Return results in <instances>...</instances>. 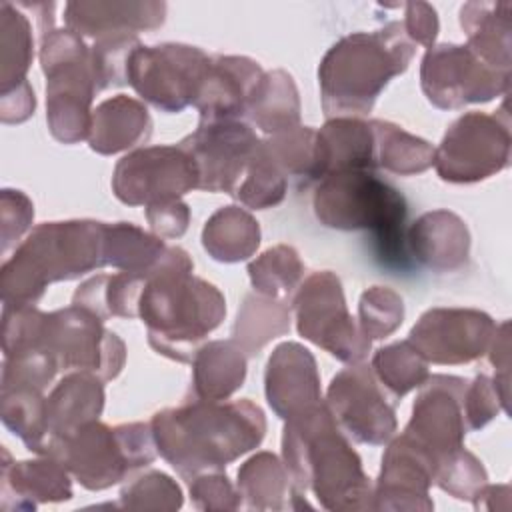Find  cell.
<instances>
[{"mask_svg": "<svg viewBox=\"0 0 512 512\" xmlns=\"http://www.w3.org/2000/svg\"><path fill=\"white\" fill-rule=\"evenodd\" d=\"M160 456L184 478L224 470L254 450L266 434V418L252 400H188L150 420Z\"/></svg>", "mask_w": 512, "mask_h": 512, "instance_id": "obj_1", "label": "cell"}, {"mask_svg": "<svg viewBox=\"0 0 512 512\" xmlns=\"http://www.w3.org/2000/svg\"><path fill=\"white\" fill-rule=\"evenodd\" d=\"M192 270L188 252L168 246L158 264L144 274L136 308L146 324L148 344L176 362H192L198 344L226 316L222 292Z\"/></svg>", "mask_w": 512, "mask_h": 512, "instance_id": "obj_2", "label": "cell"}, {"mask_svg": "<svg viewBox=\"0 0 512 512\" xmlns=\"http://www.w3.org/2000/svg\"><path fill=\"white\" fill-rule=\"evenodd\" d=\"M282 458L294 490L300 494L312 490L322 508L372 510L370 478L324 400L286 420Z\"/></svg>", "mask_w": 512, "mask_h": 512, "instance_id": "obj_3", "label": "cell"}, {"mask_svg": "<svg viewBox=\"0 0 512 512\" xmlns=\"http://www.w3.org/2000/svg\"><path fill=\"white\" fill-rule=\"evenodd\" d=\"M30 348L48 352L60 370H86L104 382L114 380L126 362V346L118 334L106 330L104 320L82 306L42 312L32 304H4V356Z\"/></svg>", "mask_w": 512, "mask_h": 512, "instance_id": "obj_4", "label": "cell"}, {"mask_svg": "<svg viewBox=\"0 0 512 512\" xmlns=\"http://www.w3.org/2000/svg\"><path fill=\"white\" fill-rule=\"evenodd\" d=\"M414 50L402 22L340 38L318 68L324 114L328 118L366 116L388 82L406 72Z\"/></svg>", "mask_w": 512, "mask_h": 512, "instance_id": "obj_5", "label": "cell"}, {"mask_svg": "<svg viewBox=\"0 0 512 512\" xmlns=\"http://www.w3.org/2000/svg\"><path fill=\"white\" fill-rule=\"evenodd\" d=\"M106 222L66 220L38 224L0 270L4 304H36L48 284L80 278L104 260Z\"/></svg>", "mask_w": 512, "mask_h": 512, "instance_id": "obj_6", "label": "cell"}, {"mask_svg": "<svg viewBox=\"0 0 512 512\" xmlns=\"http://www.w3.org/2000/svg\"><path fill=\"white\" fill-rule=\"evenodd\" d=\"M314 214L336 230H370L382 264L408 270L404 196L374 170H350L322 178L314 192Z\"/></svg>", "mask_w": 512, "mask_h": 512, "instance_id": "obj_7", "label": "cell"}, {"mask_svg": "<svg viewBox=\"0 0 512 512\" xmlns=\"http://www.w3.org/2000/svg\"><path fill=\"white\" fill-rule=\"evenodd\" d=\"M150 424L130 422L114 428L92 420L48 440L46 454L56 458L86 490H106L132 470L156 458Z\"/></svg>", "mask_w": 512, "mask_h": 512, "instance_id": "obj_8", "label": "cell"}, {"mask_svg": "<svg viewBox=\"0 0 512 512\" xmlns=\"http://www.w3.org/2000/svg\"><path fill=\"white\" fill-rule=\"evenodd\" d=\"M40 64L46 76V122L62 144L90 136L92 98L98 92L90 48L68 28H52L40 40Z\"/></svg>", "mask_w": 512, "mask_h": 512, "instance_id": "obj_9", "label": "cell"}, {"mask_svg": "<svg viewBox=\"0 0 512 512\" xmlns=\"http://www.w3.org/2000/svg\"><path fill=\"white\" fill-rule=\"evenodd\" d=\"M510 116L506 104L496 114L466 112L450 124L438 148L434 168L444 182L472 184L510 164Z\"/></svg>", "mask_w": 512, "mask_h": 512, "instance_id": "obj_10", "label": "cell"}, {"mask_svg": "<svg viewBox=\"0 0 512 512\" xmlns=\"http://www.w3.org/2000/svg\"><path fill=\"white\" fill-rule=\"evenodd\" d=\"M296 330L302 338L320 346L346 364L364 362L370 342L346 308L340 278L330 272L310 274L292 300Z\"/></svg>", "mask_w": 512, "mask_h": 512, "instance_id": "obj_11", "label": "cell"}, {"mask_svg": "<svg viewBox=\"0 0 512 512\" xmlns=\"http://www.w3.org/2000/svg\"><path fill=\"white\" fill-rule=\"evenodd\" d=\"M212 58L188 44L138 46L128 60L126 82L154 108L174 114L194 104Z\"/></svg>", "mask_w": 512, "mask_h": 512, "instance_id": "obj_12", "label": "cell"}, {"mask_svg": "<svg viewBox=\"0 0 512 512\" xmlns=\"http://www.w3.org/2000/svg\"><path fill=\"white\" fill-rule=\"evenodd\" d=\"M420 86L436 108L458 110L508 94L510 70L488 66L466 44H434L422 58Z\"/></svg>", "mask_w": 512, "mask_h": 512, "instance_id": "obj_13", "label": "cell"}, {"mask_svg": "<svg viewBox=\"0 0 512 512\" xmlns=\"http://www.w3.org/2000/svg\"><path fill=\"white\" fill-rule=\"evenodd\" d=\"M198 188V170L180 146H142L122 156L112 174L114 196L128 206L180 200Z\"/></svg>", "mask_w": 512, "mask_h": 512, "instance_id": "obj_14", "label": "cell"}, {"mask_svg": "<svg viewBox=\"0 0 512 512\" xmlns=\"http://www.w3.org/2000/svg\"><path fill=\"white\" fill-rule=\"evenodd\" d=\"M326 404L336 424L356 442L380 446L396 432V410L382 384L364 362L340 370L326 392Z\"/></svg>", "mask_w": 512, "mask_h": 512, "instance_id": "obj_15", "label": "cell"}, {"mask_svg": "<svg viewBox=\"0 0 512 512\" xmlns=\"http://www.w3.org/2000/svg\"><path fill=\"white\" fill-rule=\"evenodd\" d=\"M260 138L242 120L200 122L178 142L196 164L198 188L206 192H236Z\"/></svg>", "mask_w": 512, "mask_h": 512, "instance_id": "obj_16", "label": "cell"}, {"mask_svg": "<svg viewBox=\"0 0 512 512\" xmlns=\"http://www.w3.org/2000/svg\"><path fill=\"white\" fill-rule=\"evenodd\" d=\"M496 322L476 308H430L408 334V342L430 364L456 366L484 356Z\"/></svg>", "mask_w": 512, "mask_h": 512, "instance_id": "obj_17", "label": "cell"}, {"mask_svg": "<svg viewBox=\"0 0 512 512\" xmlns=\"http://www.w3.org/2000/svg\"><path fill=\"white\" fill-rule=\"evenodd\" d=\"M468 380L432 374L420 386L412 406V418L404 434L422 446L438 462L464 442L466 422L462 400Z\"/></svg>", "mask_w": 512, "mask_h": 512, "instance_id": "obj_18", "label": "cell"}, {"mask_svg": "<svg viewBox=\"0 0 512 512\" xmlns=\"http://www.w3.org/2000/svg\"><path fill=\"white\" fill-rule=\"evenodd\" d=\"M436 460L404 432L390 442L372 488V510H432Z\"/></svg>", "mask_w": 512, "mask_h": 512, "instance_id": "obj_19", "label": "cell"}, {"mask_svg": "<svg viewBox=\"0 0 512 512\" xmlns=\"http://www.w3.org/2000/svg\"><path fill=\"white\" fill-rule=\"evenodd\" d=\"M264 392L268 406L284 422L320 404V376L312 352L298 342L278 344L266 362Z\"/></svg>", "mask_w": 512, "mask_h": 512, "instance_id": "obj_20", "label": "cell"}, {"mask_svg": "<svg viewBox=\"0 0 512 512\" xmlns=\"http://www.w3.org/2000/svg\"><path fill=\"white\" fill-rule=\"evenodd\" d=\"M262 74V66L246 56L212 58L194 100L200 122L240 120Z\"/></svg>", "mask_w": 512, "mask_h": 512, "instance_id": "obj_21", "label": "cell"}, {"mask_svg": "<svg viewBox=\"0 0 512 512\" xmlns=\"http://www.w3.org/2000/svg\"><path fill=\"white\" fill-rule=\"evenodd\" d=\"M0 496L2 510H34L42 502L70 500V472L48 454L12 462L8 450L2 448Z\"/></svg>", "mask_w": 512, "mask_h": 512, "instance_id": "obj_22", "label": "cell"}, {"mask_svg": "<svg viewBox=\"0 0 512 512\" xmlns=\"http://www.w3.org/2000/svg\"><path fill=\"white\" fill-rule=\"evenodd\" d=\"M406 246L412 262L436 272H454L468 260L470 232L458 214L430 210L406 228Z\"/></svg>", "mask_w": 512, "mask_h": 512, "instance_id": "obj_23", "label": "cell"}, {"mask_svg": "<svg viewBox=\"0 0 512 512\" xmlns=\"http://www.w3.org/2000/svg\"><path fill=\"white\" fill-rule=\"evenodd\" d=\"M376 168V138L370 120L336 116L316 130L314 182L338 172H376Z\"/></svg>", "mask_w": 512, "mask_h": 512, "instance_id": "obj_24", "label": "cell"}, {"mask_svg": "<svg viewBox=\"0 0 512 512\" xmlns=\"http://www.w3.org/2000/svg\"><path fill=\"white\" fill-rule=\"evenodd\" d=\"M164 2H68L66 28L78 36L102 38L110 34H136L164 24Z\"/></svg>", "mask_w": 512, "mask_h": 512, "instance_id": "obj_25", "label": "cell"}, {"mask_svg": "<svg viewBox=\"0 0 512 512\" xmlns=\"http://www.w3.org/2000/svg\"><path fill=\"white\" fill-rule=\"evenodd\" d=\"M152 134L148 108L130 96H112L92 110L88 144L98 154H116L146 142Z\"/></svg>", "mask_w": 512, "mask_h": 512, "instance_id": "obj_26", "label": "cell"}, {"mask_svg": "<svg viewBox=\"0 0 512 512\" xmlns=\"http://www.w3.org/2000/svg\"><path fill=\"white\" fill-rule=\"evenodd\" d=\"M104 380L92 372L66 374L46 398L48 440L98 420L104 408Z\"/></svg>", "mask_w": 512, "mask_h": 512, "instance_id": "obj_27", "label": "cell"}, {"mask_svg": "<svg viewBox=\"0 0 512 512\" xmlns=\"http://www.w3.org/2000/svg\"><path fill=\"white\" fill-rule=\"evenodd\" d=\"M236 488L250 510H300L312 508L296 492L284 462L272 452H258L238 468Z\"/></svg>", "mask_w": 512, "mask_h": 512, "instance_id": "obj_28", "label": "cell"}, {"mask_svg": "<svg viewBox=\"0 0 512 512\" xmlns=\"http://www.w3.org/2000/svg\"><path fill=\"white\" fill-rule=\"evenodd\" d=\"M512 2H466L460 8V26L468 48L488 66L510 70Z\"/></svg>", "mask_w": 512, "mask_h": 512, "instance_id": "obj_29", "label": "cell"}, {"mask_svg": "<svg viewBox=\"0 0 512 512\" xmlns=\"http://www.w3.org/2000/svg\"><path fill=\"white\" fill-rule=\"evenodd\" d=\"M246 358L232 338L202 344L192 358V396L228 400L244 384Z\"/></svg>", "mask_w": 512, "mask_h": 512, "instance_id": "obj_30", "label": "cell"}, {"mask_svg": "<svg viewBox=\"0 0 512 512\" xmlns=\"http://www.w3.org/2000/svg\"><path fill=\"white\" fill-rule=\"evenodd\" d=\"M246 116L268 136L300 126V98L286 70L264 72L248 100Z\"/></svg>", "mask_w": 512, "mask_h": 512, "instance_id": "obj_31", "label": "cell"}, {"mask_svg": "<svg viewBox=\"0 0 512 512\" xmlns=\"http://www.w3.org/2000/svg\"><path fill=\"white\" fill-rule=\"evenodd\" d=\"M202 246L216 262L234 264L248 260L260 246V226L248 210L222 206L206 220Z\"/></svg>", "mask_w": 512, "mask_h": 512, "instance_id": "obj_32", "label": "cell"}, {"mask_svg": "<svg viewBox=\"0 0 512 512\" xmlns=\"http://www.w3.org/2000/svg\"><path fill=\"white\" fill-rule=\"evenodd\" d=\"M288 330L290 308L280 298L250 292L238 308L232 340L246 356H256L268 342L284 336Z\"/></svg>", "mask_w": 512, "mask_h": 512, "instance_id": "obj_33", "label": "cell"}, {"mask_svg": "<svg viewBox=\"0 0 512 512\" xmlns=\"http://www.w3.org/2000/svg\"><path fill=\"white\" fill-rule=\"evenodd\" d=\"M0 418L30 452L38 456L46 454L48 424L46 398L42 396V390L26 386L0 388Z\"/></svg>", "mask_w": 512, "mask_h": 512, "instance_id": "obj_34", "label": "cell"}, {"mask_svg": "<svg viewBox=\"0 0 512 512\" xmlns=\"http://www.w3.org/2000/svg\"><path fill=\"white\" fill-rule=\"evenodd\" d=\"M376 138V164L392 174L412 176L434 164V146L386 120H370Z\"/></svg>", "mask_w": 512, "mask_h": 512, "instance_id": "obj_35", "label": "cell"}, {"mask_svg": "<svg viewBox=\"0 0 512 512\" xmlns=\"http://www.w3.org/2000/svg\"><path fill=\"white\" fill-rule=\"evenodd\" d=\"M160 236L142 230L132 222L106 224L104 228V260L106 266L124 272H148L166 252Z\"/></svg>", "mask_w": 512, "mask_h": 512, "instance_id": "obj_36", "label": "cell"}, {"mask_svg": "<svg viewBox=\"0 0 512 512\" xmlns=\"http://www.w3.org/2000/svg\"><path fill=\"white\" fill-rule=\"evenodd\" d=\"M32 26L20 6L0 4V92L26 82L32 62Z\"/></svg>", "mask_w": 512, "mask_h": 512, "instance_id": "obj_37", "label": "cell"}, {"mask_svg": "<svg viewBox=\"0 0 512 512\" xmlns=\"http://www.w3.org/2000/svg\"><path fill=\"white\" fill-rule=\"evenodd\" d=\"M372 372L378 382L400 400L410 390L420 388L430 376L426 358L408 342H394L378 348L372 356Z\"/></svg>", "mask_w": 512, "mask_h": 512, "instance_id": "obj_38", "label": "cell"}, {"mask_svg": "<svg viewBox=\"0 0 512 512\" xmlns=\"http://www.w3.org/2000/svg\"><path fill=\"white\" fill-rule=\"evenodd\" d=\"M302 274L304 264L298 252L288 244L272 246L248 264L254 292L280 300L298 288Z\"/></svg>", "mask_w": 512, "mask_h": 512, "instance_id": "obj_39", "label": "cell"}, {"mask_svg": "<svg viewBox=\"0 0 512 512\" xmlns=\"http://www.w3.org/2000/svg\"><path fill=\"white\" fill-rule=\"evenodd\" d=\"M264 150L284 172L286 178H294L296 186H308L314 182V158H316V130L310 126H296L292 130L272 134L260 140Z\"/></svg>", "mask_w": 512, "mask_h": 512, "instance_id": "obj_40", "label": "cell"}, {"mask_svg": "<svg viewBox=\"0 0 512 512\" xmlns=\"http://www.w3.org/2000/svg\"><path fill=\"white\" fill-rule=\"evenodd\" d=\"M288 190V178L258 142L254 156L244 172L242 182L238 184L234 196L252 210H264L280 204Z\"/></svg>", "mask_w": 512, "mask_h": 512, "instance_id": "obj_41", "label": "cell"}, {"mask_svg": "<svg viewBox=\"0 0 512 512\" xmlns=\"http://www.w3.org/2000/svg\"><path fill=\"white\" fill-rule=\"evenodd\" d=\"M404 320V302L388 286H372L358 302V326L368 340H382Z\"/></svg>", "mask_w": 512, "mask_h": 512, "instance_id": "obj_42", "label": "cell"}, {"mask_svg": "<svg viewBox=\"0 0 512 512\" xmlns=\"http://www.w3.org/2000/svg\"><path fill=\"white\" fill-rule=\"evenodd\" d=\"M142 46L136 34H110L102 36L90 46L92 74L96 80V90H106L110 86H124L126 68L130 54Z\"/></svg>", "mask_w": 512, "mask_h": 512, "instance_id": "obj_43", "label": "cell"}, {"mask_svg": "<svg viewBox=\"0 0 512 512\" xmlns=\"http://www.w3.org/2000/svg\"><path fill=\"white\" fill-rule=\"evenodd\" d=\"M180 486L164 472L150 470L120 490V506L124 510H156L172 512L182 506Z\"/></svg>", "mask_w": 512, "mask_h": 512, "instance_id": "obj_44", "label": "cell"}, {"mask_svg": "<svg viewBox=\"0 0 512 512\" xmlns=\"http://www.w3.org/2000/svg\"><path fill=\"white\" fill-rule=\"evenodd\" d=\"M482 462L464 446L444 456L434 474V484L458 500H474V496L488 484Z\"/></svg>", "mask_w": 512, "mask_h": 512, "instance_id": "obj_45", "label": "cell"}, {"mask_svg": "<svg viewBox=\"0 0 512 512\" xmlns=\"http://www.w3.org/2000/svg\"><path fill=\"white\" fill-rule=\"evenodd\" d=\"M192 504L198 510H236L242 504L238 488L232 486L222 470L202 472L188 480Z\"/></svg>", "mask_w": 512, "mask_h": 512, "instance_id": "obj_46", "label": "cell"}, {"mask_svg": "<svg viewBox=\"0 0 512 512\" xmlns=\"http://www.w3.org/2000/svg\"><path fill=\"white\" fill-rule=\"evenodd\" d=\"M500 408L508 410L492 378H488L486 374H480L466 384L462 410H464V422L468 432L484 428L498 414Z\"/></svg>", "mask_w": 512, "mask_h": 512, "instance_id": "obj_47", "label": "cell"}, {"mask_svg": "<svg viewBox=\"0 0 512 512\" xmlns=\"http://www.w3.org/2000/svg\"><path fill=\"white\" fill-rule=\"evenodd\" d=\"M34 218V204L32 200L12 188H4L0 194V240L2 252H8L20 236L30 228Z\"/></svg>", "mask_w": 512, "mask_h": 512, "instance_id": "obj_48", "label": "cell"}, {"mask_svg": "<svg viewBox=\"0 0 512 512\" xmlns=\"http://www.w3.org/2000/svg\"><path fill=\"white\" fill-rule=\"evenodd\" d=\"M146 220L152 234L164 238H180L190 224V208L182 200H168L146 206Z\"/></svg>", "mask_w": 512, "mask_h": 512, "instance_id": "obj_49", "label": "cell"}, {"mask_svg": "<svg viewBox=\"0 0 512 512\" xmlns=\"http://www.w3.org/2000/svg\"><path fill=\"white\" fill-rule=\"evenodd\" d=\"M402 6H404L402 26L410 42L432 48L440 28L434 6H430L428 2H406Z\"/></svg>", "mask_w": 512, "mask_h": 512, "instance_id": "obj_50", "label": "cell"}, {"mask_svg": "<svg viewBox=\"0 0 512 512\" xmlns=\"http://www.w3.org/2000/svg\"><path fill=\"white\" fill-rule=\"evenodd\" d=\"M508 320H504L502 324H496V332L492 338V344L488 348L490 354V362L496 370L494 376V386L500 392V398L504 402V406L508 408V384H510V336H508Z\"/></svg>", "mask_w": 512, "mask_h": 512, "instance_id": "obj_51", "label": "cell"}, {"mask_svg": "<svg viewBox=\"0 0 512 512\" xmlns=\"http://www.w3.org/2000/svg\"><path fill=\"white\" fill-rule=\"evenodd\" d=\"M36 98L32 86L26 82L0 92V120L4 124H20L34 114Z\"/></svg>", "mask_w": 512, "mask_h": 512, "instance_id": "obj_52", "label": "cell"}]
</instances>
